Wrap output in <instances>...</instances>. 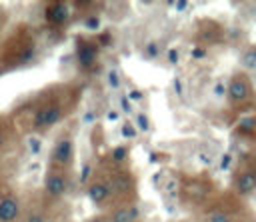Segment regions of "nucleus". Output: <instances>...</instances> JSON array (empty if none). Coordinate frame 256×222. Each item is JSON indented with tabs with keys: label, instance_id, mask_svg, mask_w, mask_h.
I'll return each mask as SVG.
<instances>
[{
	"label": "nucleus",
	"instance_id": "1",
	"mask_svg": "<svg viewBox=\"0 0 256 222\" xmlns=\"http://www.w3.org/2000/svg\"><path fill=\"white\" fill-rule=\"evenodd\" d=\"M250 210L244 206V198L230 190L212 198L202 208V222H244Z\"/></svg>",
	"mask_w": 256,
	"mask_h": 222
},
{
	"label": "nucleus",
	"instance_id": "2",
	"mask_svg": "<svg viewBox=\"0 0 256 222\" xmlns=\"http://www.w3.org/2000/svg\"><path fill=\"white\" fill-rule=\"evenodd\" d=\"M226 102L230 108L236 110H250L256 108V86L248 72L234 70L226 80Z\"/></svg>",
	"mask_w": 256,
	"mask_h": 222
},
{
	"label": "nucleus",
	"instance_id": "3",
	"mask_svg": "<svg viewBox=\"0 0 256 222\" xmlns=\"http://www.w3.org/2000/svg\"><path fill=\"white\" fill-rule=\"evenodd\" d=\"M230 190L240 198H248L256 194V148L244 152L236 162Z\"/></svg>",
	"mask_w": 256,
	"mask_h": 222
},
{
	"label": "nucleus",
	"instance_id": "4",
	"mask_svg": "<svg viewBox=\"0 0 256 222\" xmlns=\"http://www.w3.org/2000/svg\"><path fill=\"white\" fill-rule=\"evenodd\" d=\"M74 164V138L70 134H62L50 154V168L54 170H62V172H70Z\"/></svg>",
	"mask_w": 256,
	"mask_h": 222
},
{
	"label": "nucleus",
	"instance_id": "5",
	"mask_svg": "<svg viewBox=\"0 0 256 222\" xmlns=\"http://www.w3.org/2000/svg\"><path fill=\"white\" fill-rule=\"evenodd\" d=\"M226 42V28L216 20H202L196 30V44L194 46H216Z\"/></svg>",
	"mask_w": 256,
	"mask_h": 222
},
{
	"label": "nucleus",
	"instance_id": "6",
	"mask_svg": "<svg viewBox=\"0 0 256 222\" xmlns=\"http://www.w3.org/2000/svg\"><path fill=\"white\" fill-rule=\"evenodd\" d=\"M70 172H62V170H54L50 168L44 176V196L48 198H62L68 194L70 190V178H68Z\"/></svg>",
	"mask_w": 256,
	"mask_h": 222
},
{
	"label": "nucleus",
	"instance_id": "7",
	"mask_svg": "<svg viewBox=\"0 0 256 222\" xmlns=\"http://www.w3.org/2000/svg\"><path fill=\"white\" fill-rule=\"evenodd\" d=\"M60 118H62V106L60 104H44L32 116V130L44 132V130L52 128L54 124H58Z\"/></svg>",
	"mask_w": 256,
	"mask_h": 222
},
{
	"label": "nucleus",
	"instance_id": "8",
	"mask_svg": "<svg viewBox=\"0 0 256 222\" xmlns=\"http://www.w3.org/2000/svg\"><path fill=\"white\" fill-rule=\"evenodd\" d=\"M108 184L112 198H128L136 188V182L128 170H114V174L108 176Z\"/></svg>",
	"mask_w": 256,
	"mask_h": 222
},
{
	"label": "nucleus",
	"instance_id": "9",
	"mask_svg": "<svg viewBox=\"0 0 256 222\" xmlns=\"http://www.w3.org/2000/svg\"><path fill=\"white\" fill-rule=\"evenodd\" d=\"M100 54V46L96 40H86V38H78L76 40V62L82 70H90Z\"/></svg>",
	"mask_w": 256,
	"mask_h": 222
},
{
	"label": "nucleus",
	"instance_id": "10",
	"mask_svg": "<svg viewBox=\"0 0 256 222\" xmlns=\"http://www.w3.org/2000/svg\"><path fill=\"white\" fill-rule=\"evenodd\" d=\"M24 216V206L18 196L0 198V222H20Z\"/></svg>",
	"mask_w": 256,
	"mask_h": 222
},
{
	"label": "nucleus",
	"instance_id": "11",
	"mask_svg": "<svg viewBox=\"0 0 256 222\" xmlns=\"http://www.w3.org/2000/svg\"><path fill=\"white\" fill-rule=\"evenodd\" d=\"M104 216H106V222H140V208L138 204L124 202V204L114 206Z\"/></svg>",
	"mask_w": 256,
	"mask_h": 222
},
{
	"label": "nucleus",
	"instance_id": "12",
	"mask_svg": "<svg viewBox=\"0 0 256 222\" xmlns=\"http://www.w3.org/2000/svg\"><path fill=\"white\" fill-rule=\"evenodd\" d=\"M86 196H88V200L94 206H104L112 198L108 180H102V178H96L94 176V180H90V184L86 186Z\"/></svg>",
	"mask_w": 256,
	"mask_h": 222
},
{
	"label": "nucleus",
	"instance_id": "13",
	"mask_svg": "<svg viewBox=\"0 0 256 222\" xmlns=\"http://www.w3.org/2000/svg\"><path fill=\"white\" fill-rule=\"evenodd\" d=\"M234 134L242 140H256V114H244L234 126Z\"/></svg>",
	"mask_w": 256,
	"mask_h": 222
},
{
	"label": "nucleus",
	"instance_id": "14",
	"mask_svg": "<svg viewBox=\"0 0 256 222\" xmlns=\"http://www.w3.org/2000/svg\"><path fill=\"white\" fill-rule=\"evenodd\" d=\"M238 64H240V70H244L248 74L256 72V42H248L240 48Z\"/></svg>",
	"mask_w": 256,
	"mask_h": 222
},
{
	"label": "nucleus",
	"instance_id": "15",
	"mask_svg": "<svg viewBox=\"0 0 256 222\" xmlns=\"http://www.w3.org/2000/svg\"><path fill=\"white\" fill-rule=\"evenodd\" d=\"M70 18V8L64 2H50L46 6V20L52 24H64Z\"/></svg>",
	"mask_w": 256,
	"mask_h": 222
},
{
	"label": "nucleus",
	"instance_id": "16",
	"mask_svg": "<svg viewBox=\"0 0 256 222\" xmlns=\"http://www.w3.org/2000/svg\"><path fill=\"white\" fill-rule=\"evenodd\" d=\"M48 220H50V214L44 204H32L30 208L24 210V216H22V222H48Z\"/></svg>",
	"mask_w": 256,
	"mask_h": 222
},
{
	"label": "nucleus",
	"instance_id": "17",
	"mask_svg": "<svg viewBox=\"0 0 256 222\" xmlns=\"http://www.w3.org/2000/svg\"><path fill=\"white\" fill-rule=\"evenodd\" d=\"M128 156H130V146H126V144L114 146V148L110 150V160H112V164H116V166L124 164V162L128 160Z\"/></svg>",
	"mask_w": 256,
	"mask_h": 222
},
{
	"label": "nucleus",
	"instance_id": "18",
	"mask_svg": "<svg viewBox=\"0 0 256 222\" xmlns=\"http://www.w3.org/2000/svg\"><path fill=\"white\" fill-rule=\"evenodd\" d=\"M134 126H136L138 132L146 134V132H150V128H152V122H150V118H148L146 112H136V114H134Z\"/></svg>",
	"mask_w": 256,
	"mask_h": 222
},
{
	"label": "nucleus",
	"instance_id": "19",
	"mask_svg": "<svg viewBox=\"0 0 256 222\" xmlns=\"http://www.w3.org/2000/svg\"><path fill=\"white\" fill-rule=\"evenodd\" d=\"M142 54H144V58H148V60H156V58L160 56V44H158L156 40H152V42H148V44L144 46V50H142Z\"/></svg>",
	"mask_w": 256,
	"mask_h": 222
},
{
	"label": "nucleus",
	"instance_id": "20",
	"mask_svg": "<svg viewBox=\"0 0 256 222\" xmlns=\"http://www.w3.org/2000/svg\"><path fill=\"white\" fill-rule=\"evenodd\" d=\"M120 112L124 114V116H134L136 112H134V106H132V100L128 98V94H122L120 96Z\"/></svg>",
	"mask_w": 256,
	"mask_h": 222
},
{
	"label": "nucleus",
	"instance_id": "21",
	"mask_svg": "<svg viewBox=\"0 0 256 222\" xmlns=\"http://www.w3.org/2000/svg\"><path fill=\"white\" fill-rule=\"evenodd\" d=\"M84 28L86 30H90V32H96L98 28H100V16L98 14H88L86 18H84Z\"/></svg>",
	"mask_w": 256,
	"mask_h": 222
},
{
	"label": "nucleus",
	"instance_id": "22",
	"mask_svg": "<svg viewBox=\"0 0 256 222\" xmlns=\"http://www.w3.org/2000/svg\"><path fill=\"white\" fill-rule=\"evenodd\" d=\"M120 132H122V136L124 138H128V140H132V138H136V134H138V130H136V126H134V122H124L122 124V128H120Z\"/></svg>",
	"mask_w": 256,
	"mask_h": 222
},
{
	"label": "nucleus",
	"instance_id": "23",
	"mask_svg": "<svg viewBox=\"0 0 256 222\" xmlns=\"http://www.w3.org/2000/svg\"><path fill=\"white\" fill-rule=\"evenodd\" d=\"M106 80H108V86L112 90H118L120 88V74H118V70H110L108 76H106Z\"/></svg>",
	"mask_w": 256,
	"mask_h": 222
},
{
	"label": "nucleus",
	"instance_id": "24",
	"mask_svg": "<svg viewBox=\"0 0 256 222\" xmlns=\"http://www.w3.org/2000/svg\"><path fill=\"white\" fill-rule=\"evenodd\" d=\"M206 54H208V48H204V46H194V48H192V52H190L192 60H204V58H206Z\"/></svg>",
	"mask_w": 256,
	"mask_h": 222
},
{
	"label": "nucleus",
	"instance_id": "25",
	"mask_svg": "<svg viewBox=\"0 0 256 222\" xmlns=\"http://www.w3.org/2000/svg\"><path fill=\"white\" fill-rule=\"evenodd\" d=\"M90 176H92V166H90V162H86V164H84V168H82V176H80V182L88 186V184H90V182H88V180H90Z\"/></svg>",
	"mask_w": 256,
	"mask_h": 222
},
{
	"label": "nucleus",
	"instance_id": "26",
	"mask_svg": "<svg viewBox=\"0 0 256 222\" xmlns=\"http://www.w3.org/2000/svg\"><path fill=\"white\" fill-rule=\"evenodd\" d=\"M96 42H98V46H108V44H112V36H110L108 32H102V34L96 38Z\"/></svg>",
	"mask_w": 256,
	"mask_h": 222
},
{
	"label": "nucleus",
	"instance_id": "27",
	"mask_svg": "<svg viewBox=\"0 0 256 222\" xmlns=\"http://www.w3.org/2000/svg\"><path fill=\"white\" fill-rule=\"evenodd\" d=\"M178 60H180V52L176 48H170L168 50V62L170 64H178Z\"/></svg>",
	"mask_w": 256,
	"mask_h": 222
},
{
	"label": "nucleus",
	"instance_id": "28",
	"mask_svg": "<svg viewBox=\"0 0 256 222\" xmlns=\"http://www.w3.org/2000/svg\"><path fill=\"white\" fill-rule=\"evenodd\" d=\"M214 94H216V96H226V84H222V82L216 84V86H214Z\"/></svg>",
	"mask_w": 256,
	"mask_h": 222
},
{
	"label": "nucleus",
	"instance_id": "29",
	"mask_svg": "<svg viewBox=\"0 0 256 222\" xmlns=\"http://www.w3.org/2000/svg\"><path fill=\"white\" fill-rule=\"evenodd\" d=\"M128 98H130V100H142L144 94H142L140 90H132V92H128Z\"/></svg>",
	"mask_w": 256,
	"mask_h": 222
},
{
	"label": "nucleus",
	"instance_id": "30",
	"mask_svg": "<svg viewBox=\"0 0 256 222\" xmlns=\"http://www.w3.org/2000/svg\"><path fill=\"white\" fill-rule=\"evenodd\" d=\"M174 90H176V94H178V96H182V94H184V88H182V82H180L178 78L174 80Z\"/></svg>",
	"mask_w": 256,
	"mask_h": 222
},
{
	"label": "nucleus",
	"instance_id": "31",
	"mask_svg": "<svg viewBox=\"0 0 256 222\" xmlns=\"http://www.w3.org/2000/svg\"><path fill=\"white\" fill-rule=\"evenodd\" d=\"M86 222H106V216L104 214H96V216H90Z\"/></svg>",
	"mask_w": 256,
	"mask_h": 222
},
{
	"label": "nucleus",
	"instance_id": "32",
	"mask_svg": "<svg viewBox=\"0 0 256 222\" xmlns=\"http://www.w3.org/2000/svg\"><path fill=\"white\" fill-rule=\"evenodd\" d=\"M174 8L176 10H186L188 8V2H174Z\"/></svg>",
	"mask_w": 256,
	"mask_h": 222
},
{
	"label": "nucleus",
	"instance_id": "33",
	"mask_svg": "<svg viewBox=\"0 0 256 222\" xmlns=\"http://www.w3.org/2000/svg\"><path fill=\"white\" fill-rule=\"evenodd\" d=\"M48 222H68L66 218H62V216H50V220Z\"/></svg>",
	"mask_w": 256,
	"mask_h": 222
},
{
	"label": "nucleus",
	"instance_id": "34",
	"mask_svg": "<svg viewBox=\"0 0 256 222\" xmlns=\"http://www.w3.org/2000/svg\"><path fill=\"white\" fill-rule=\"evenodd\" d=\"M244 222H256V214H252V212H250V214L246 216V220H244Z\"/></svg>",
	"mask_w": 256,
	"mask_h": 222
},
{
	"label": "nucleus",
	"instance_id": "35",
	"mask_svg": "<svg viewBox=\"0 0 256 222\" xmlns=\"http://www.w3.org/2000/svg\"><path fill=\"white\" fill-rule=\"evenodd\" d=\"M4 144V132H0V146Z\"/></svg>",
	"mask_w": 256,
	"mask_h": 222
},
{
	"label": "nucleus",
	"instance_id": "36",
	"mask_svg": "<svg viewBox=\"0 0 256 222\" xmlns=\"http://www.w3.org/2000/svg\"><path fill=\"white\" fill-rule=\"evenodd\" d=\"M252 12H254V16H256V4H254V10H252Z\"/></svg>",
	"mask_w": 256,
	"mask_h": 222
},
{
	"label": "nucleus",
	"instance_id": "37",
	"mask_svg": "<svg viewBox=\"0 0 256 222\" xmlns=\"http://www.w3.org/2000/svg\"><path fill=\"white\" fill-rule=\"evenodd\" d=\"M254 204H256V194H254Z\"/></svg>",
	"mask_w": 256,
	"mask_h": 222
}]
</instances>
